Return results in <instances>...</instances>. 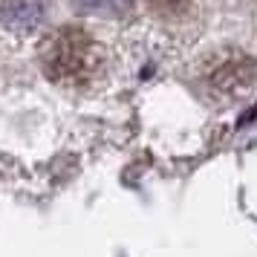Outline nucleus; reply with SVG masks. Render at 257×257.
I'll return each mask as SVG.
<instances>
[{"label": "nucleus", "instance_id": "nucleus-1", "mask_svg": "<svg viewBox=\"0 0 257 257\" xmlns=\"http://www.w3.org/2000/svg\"><path fill=\"white\" fill-rule=\"evenodd\" d=\"M104 64V52L81 29H55L41 44V67L55 84H87Z\"/></svg>", "mask_w": 257, "mask_h": 257}, {"label": "nucleus", "instance_id": "nucleus-2", "mask_svg": "<svg viewBox=\"0 0 257 257\" xmlns=\"http://www.w3.org/2000/svg\"><path fill=\"white\" fill-rule=\"evenodd\" d=\"M44 18L41 0H0V24L12 32H32Z\"/></svg>", "mask_w": 257, "mask_h": 257}, {"label": "nucleus", "instance_id": "nucleus-3", "mask_svg": "<svg viewBox=\"0 0 257 257\" xmlns=\"http://www.w3.org/2000/svg\"><path fill=\"white\" fill-rule=\"evenodd\" d=\"M81 12L90 15H101V18H118V15H127L133 0H72Z\"/></svg>", "mask_w": 257, "mask_h": 257}, {"label": "nucleus", "instance_id": "nucleus-4", "mask_svg": "<svg viewBox=\"0 0 257 257\" xmlns=\"http://www.w3.org/2000/svg\"><path fill=\"white\" fill-rule=\"evenodd\" d=\"M148 6L159 18H179V15H185L188 0H148Z\"/></svg>", "mask_w": 257, "mask_h": 257}]
</instances>
